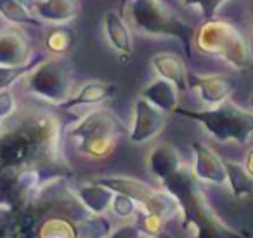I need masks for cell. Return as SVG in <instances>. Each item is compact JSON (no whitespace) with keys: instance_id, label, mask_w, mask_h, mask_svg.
Returning <instances> with one entry per match:
<instances>
[{"instance_id":"5bb4252c","label":"cell","mask_w":253,"mask_h":238,"mask_svg":"<svg viewBox=\"0 0 253 238\" xmlns=\"http://www.w3.org/2000/svg\"><path fill=\"white\" fill-rule=\"evenodd\" d=\"M80 0H37L33 14L43 23L68 25L80 14Z\"/></svg>"},{"instance_id":"4fadbf2b","label":"cell","mask_w":253,"mask_h":238,"mask_svg":"<svg viewBox=\"0 0 253 238\" xmlns=\"http://www.w3.org/2000/svg\"><path fill=\"white\" fill-rule=\"evenodd\" d=\"M184 160L179 150L170 143H160L151 148L148 155V169L160 182L165 181L172 174H175L180 167H184Z\"/></svg>"},{"instance_id":"8fae6325","label":"cell","mask_w":253,"mask_h":238,"mask_svg":"<svg viewBox=\"0 0 253 238\" xmlns=\"http://www.w3.org/2000/svg\"><path fill=\"white\" fill-rule=\"evenodd\" d=\"M189 84H193L200 92V99L208 106H217L227 101L234 92L236 84L227 75H193L189 77Z\"/></svg>"},{"instance_id":"2e32d148","label":"cell","mask_w":253,"mask_h":238,"mask_svg":"<svg viewBox=\"0 0 253 238\" xmlns=\"http://www.w3.org/2000/svg\"><path fill=\"white\" fill-rule=\"evenodd\" d=\"M94 181L106 186V188H109L111 191L123 193V195L134 198L139 203V209L144 207L156 195V191H158V189L151 188L146 182L139 181L135 178H126V176H108V178H97Z\"/></svg>"},{"instance_id":"52a82bcc","label":"cell","mask_w":253,"mask_h":238,"mask_svg":"<svg viewBox=\"0 0 253 238\" xmlns=\"http://www.w3.org/2000/svg\"><path fill=\"white\" fill-rule=\"evenodd\" d=\"M167 123V113L156 108L155 105L139 96L134 101V110H132V123L128 127L126 137L130 143L141 144L155 139L163 130Z\"/></svg>"},{"instance_id":"277c9868","label":"cell","mask_w":253,"mask_h":238,"mask_svg":"<svg viewBox=\"0 0 253 238\" xmlns=\"http://www.w3.org/2000/svg\"><path fill=\"white\" fill-rule=\"evenodd\" d=\"M126 132L128 129L115 112L99 108L75 123L68 136L82 157L102 160L115 151L118 137L126 136Z\"/></svg>"},{"instance_id":"836d02e7","label":"cell","mask_w":253,"mask_h":238,"mask_svg":"<svg viewBox=\"0 0 253 238\" xmlns=\"http://www.w3.org/2000/svg\"><path fill=\"white\" fill-rule=\"evenodd\" d=\"M250 106L253 108V92H252V96H250Z\"/></svg>"},{"instance_id":"7c38bea8","label":"cell","mask_w":253,"mask_h":238,"mask_svg":"<svg viewBox=\"0 0 253 238\" xmlns=\"http://www.w3.org/2000/svg\"><path fill=\"white\" fill-rule=\"evenodd\" d=\"M149 63H151L153 70L156 71V75L160 78H165V80L172 82L179 92H187L191 89L189 73H187L186 63L175 53L160 51V53L153 54Z\"/></svg>"},{"instance_id":"e0dca14e","label":"cell","mask_w":253,"mask_h":238,"mask_svg":"<svg viewBox=\"0 0 253 238\" xmlns=\"http://www.w3.org/2000/svg\"><path fill=\"white\" fill-rule=\"evenodd\" d=\"M113 195H115V191H111L109 188H106V186L99 184L95 181L80 186L77 189V193H75V196L82 203V207L88 214H94V216H102V214L108 212L109 207H111Z\"/></svg>"},{"instance_id":"ba28073f","label":"cell","mask_w":253,"mask_h":238,"mask_svg":"<svg viewBox=\"0 0 253 238\" xmlns=\"http://www.w3.org/2000/svg\"><path fill=\"white\" fill-rule=\"evenodd\" d=\"M193 148V174L198 181L210 182L215 186H222L227 178H225V167L224 160L201 141H194L191 144Z\"/></svg>"},{"instance_id":"ffe728a7","label":"cell","mask_w":253,"mask_h":238,"mask_svg":"<svg viewBox=\"0 0 253 238\" xmlns=\"http://www.w3.org/2000/svg\"><path fill=\"white\" fill-rule=\"evenodd\" d=\"M39 238H80L78 226L71 219L64 216L43 217L37 230Z\"/></svg>"},{"instance_id":"cb8c5ba5","label":"cell","mask_w":253,"mask_h":238,"mask_svg":"<svg viewBox=\"0 0 253 238\" xmlns=\"http://www.w3.org/2000/svg\"><path fill=\"white\" fill-rule=\"evenodd\" d=\"M45 58L42 54L33 56V60L26 64H19V66H0V91L2 89H11L16 82H19L21 78H25L37 64H40Z\"/></svg>"},{"instance_id":"d6986e66","label":"cell","mask_w":253,"mask_h":238,"mask_svg":"<svg viewBox=\"0 0 253 238\" xmlns=\"http://www.w3.org/2000/svg\"><path fill=\"white\" fill-rule=\"evenodd\" d=\"M225 178L227 184L231 188V193L234 198H246L253 195V178L248 174L243 164L231 160H224Z\"/></svg>"},{"instance_id":"d590c367","label":"cell","mask_w":253,"mask_h":238,"mask_svg":"<svg viewBox=\"0 0 253 238\" xmlns=\"http://www.w3.org/2000/svg\"><path fill=\"white\" fill-rule=\"evenodd\" d=\"M123 2H125V0H122V5H123Z\"/></svg>"},{"instance_id":"5b68a950","label":"cell","mask_w":253,"mask_h":238,"mask_svg":"<svg viewBox=\"0 0 253 238\" xmlns=\"http://www.w3.org/2000/svg\"><path fill=\"white\" fill-rule=\"evenodd\" d=\"M173 113L198 122L213 139L220 143L232 141L238 144H246L253 136V112L239 108L231 99L207 110H187L179 106Z\"/></svg>"},{"instance_id":"484cf974","label":"cell","mask_w":253,"mask_h":238,"mask_svg":"<svg viewBox=\"0 0 253 238\" xmlns=\"http://www.w3.org/2000/svg\"><path fill=\"white\" fill-rule=\"evenodd\" d=\"M180 2H182L184 5H187V7L200 9L201 16H203V19L207 21V19L215 18L218 7H220L222 4H225L227 0H180Z\"/></svg>"},{"instance_id":"30bf717a","label":"cell","mask_w":253,"mask_h":238,"mask_svg":"<svg viewBox=\"0 0 253 238\" xmlns=\"http://www.w3.org/2000/svg\"><path fill=\"white\" fill-rule=\"evenodd\" d=\"M32 60V44L21 30H0V66H19Z\"/></svg>"},{"instance_id":"4316f807","label":"cell","mask_w":253,"mask_h":238,"mask_svg":"<svg viewBox=\"0 0 253 238\" xmlns=\"http://www.w3.org/2000/svg\"><path fill=\"white\" fill-rule=\"evenodd\" d=\"M16 112H18V101H16L14 92L11 89H2L0 91V123L12 119Z\"/></svg>"},{"instance_id":"1f68e13d","label":"cell","mask_w":253,"mask_h":238,"mask_svg":"<svg viewBox=\"0 0 253 238\" xmlns=\"http://www.w3.org/2000/svg\"><path fill=\"white\" fill-rule=\"evenodd\" d=\"M250 19H252V28H253V0L252 4H250Z\"/></svg>"},{"instance_id":"44dd1931","label":"cell","mask_w":253,"mask_h":238,"mask_svg":"<svg viewBox=\"0 0 253 238\" xmlns=\"http://www.w3.org/2000/svg\"><path fill=\"white\" fill-rule=\"evenodd\" d=\"M0 16L7 23L16 26H35V28H42L45 25L28 7L19 4L18 0H0Z\"/></svg>"},{"instance_id":"f546056e","label":"cell","mask_w":253,"mask_h":238,"mask_svg":"<svg viewBox=\"0 0 253 238\" xmlns=\"http://www.w3.org/2000/svg\"><path fill=\"white\" fill-rule=\"evenodd\" d=\"M245 169L248 171V174L253 178V148H250L248 151H246V157H245Z\"/></svg>"},{"instance_id":"e575fe53","label":"cell","mask_w":253,"mask_h":238,"mask_svg":"<svg viewBox=\"0 0 253 238\" xmlns=\"http://www.w3.org/2000/svg\"><path fill=\"white\" fill-rule=\"evenodd\" d=\"M148 238H158V237H153V235H149V237Z\"/></svg>"},{"instance_id":"d4e9b609","label":"cell","mask_w":253,"mask_h":238,"mask_svg":"<svg viewBox=\"0 0 253 238\" xmlns=\"http://www.w3.org/2000/svg\"><path fill=\"white\" fill-rule=\"evenodd\" d=\"M109 210L118 219H132L135 214H139V203L130 196L123 195V193H115Z\"/></svg>"},{"instance_id":"4dcf8cb0","label":"cell","mask_w":253,"mask_h":238,"mask_svg":"<svg viewBox=\"0 0 253 238\" xmlns=\"http://www.w3.org/2000/svg\"><path fill=\"white\" fill-rule=\"evenodd\" d=\"M18 2H19V4L25 5V7H28L30 11L33 12V9H35V2H37V0H18Z\"/></svg>"},{"instance_id":"9c48e42d","label":"cell","mask_w":253,"mask_h":238,"mask_svg":"<svg viewBox=\"0 0 253 238\" xmlns=\"http://www.w3.org/2000/svg\"><path fill=\"white\" fill-rule=\"evenodd\" d=\"M102 25H104V35L108 39L109 47L123 63H128L134 56V42H132L130 28L126 26L123 16L109 9L104 12Z\"/></svg>"},{"instance_id":"7a4b0ae2","label":"cell","mask_w":253,"mask_h":238,"mask_svg":"<svg viewBox=\"0 0 253 238\" xmlns=\"http://www.w3.org/2000/svg\"><path fill=\"white\" fill-rule=\"evenodd\" d=\"M193 46L205 56L218 58L239 71L253 68V51L241 28L225 19H207L194 32Z\"/></svg>"},{"instance_id":"83f0119b","label":"cell","mask_w":253,"mask_h":238,"mask_svg":"<svg viewBox=\"0 0 253 238\" xmlns=\"http://www.w3.org/2000/svg\"><path fill=\"white\" fill-rule=\"evenodd\" d=\"M14 209L0 205V238H11L14 226Z\"/></svg>"},{"instance_id":"9a60e30c","label":"cell","mask_w":253,"mask_h":238,"mask_svg":"<svg viewBox=\"0 0 253 238\" xmlns=\"http://www.w3.org/2000/svg\"><path fill=\"white\" fill-rule=\"evenodd\" d=\"M116 92V85L109 84L104 80H94L85 84L80 91L75 96H70L64 103H61L57 108L59 110H73L80 108V106H94V105H102L108 99H111Z\"/></svg>"},{"instance_id":"6da1fadb","label":"cell","mask_w":253,"mask_h":238,"mask_svg":"<svg viewBox=\"0 0 253 238\" xmlns=\"http://www.w3.org/2000/svg\"><path fill=\"white\" fill-rule=\"evenodd\" d=\"M167 193L175 198L182 214V228L193 238H245L246 235L224 223L215 214L201 189L198 179L187 165L180 167L175 174L162 181Z\"/></svg>"},{"instance_id":"ac0fdd59","label":"cell","mask_w":253,"mask_h":238,"mask_svg":"<svg viewBox=\"0 0 253 238\" xmlns=\"http://www.w3.org/2000/svg\"><path fill=\"white\" fill-rule=\"evenodd\" d=\"M141 96L165 113H173L179 108V91L172 82L158 78L141 91Z\"/></svg>"},{"instance_id":"d6a6232c","label":"cell","mask_w":253,"mask_h":238,"mask_svg":"<svg viewBox=\"0 0 253 238\" xmlns=\"http://www.w3.org/2000/svg\"><path fill=\"white\" fill-rule=\"evenodd\" d=\"M5 172V169H4V165H2V162H0V178H2V174Z\"/></svg>"},{"instance_id":"8992f818","label":"cell","mask_w":253,"mask_h":238,"mask_svg":"<svg viewBox=\"0 0 253 238\" xmlns=\"http://www.w3.org/2000/svg\"><path fill=\"white\" fill-rule=\"evenodd\" d=\"M28 92L42 101L59 106L70 98L71 73L70 68L56 60H43L26 75Z\"/></svg>"},{"instance_id":"f1b7e54d","label":"cell","mask_w":253,"mask_h":238,"mask_svg":"<svg viewBox=\"0 0 253 238\" xmlns=\"http://www.w3.org/2000/svg\"><path fill=\"white\" fill-rule=\"evenodd\" d=\"M142 235H144V231L141 230V226L123 224V226L113 230L108 238H142Z\"/></svg>"},{"instance_id":"7402d4cb","label":"cell","mask_w":253,"mask_h":238,"mask_svg":"<svg viewBox=\"0 0 253 238\" xmlns=\"http://www.w3.org/2000/svg\"><path fill=\"white\" fill-rule=\"evenodd\" d=\"M75 40V32L71 30V26L68 25H54L49 32L45 33V40L43 46L50 54L56 56H64L66 53H70V49L73 47Z\"/></svg>"},{"instance_id":"603a6c76","label":"cell","mask_w":253,"mask_h":238,"mask_svg":"<svg viewBox=\"0 0 253 238\" xmlns=\"http://www.w3.org/2000/svg\"><path fill=\"white\" fill-rule=\"evenodd\" d=\"M77 226L80 238H108L113 231L111 224L104 217V214L102 216L87 214L80 221H77Z\"/></svg>"},{"instance_id":"3957f363","label":"cell","mask_w":253,"mask_h":238,"mask_svg":"<svg viewBox=\"0 0 253 238\" xmlns=\"http://www.w3.org/2000/svg\"><path fill=\"white\" fill-rule=\"evenodd\" d=\"M128 19L141 33L153 37H172L184 47L187 58L193 56V37L196 28L187 25L163 0H125Z\"/></svg>"}]
</instances>
